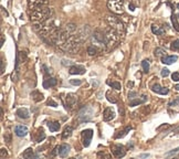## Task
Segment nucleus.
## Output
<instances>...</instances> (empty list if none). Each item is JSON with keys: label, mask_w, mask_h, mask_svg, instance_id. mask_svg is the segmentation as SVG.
I'll return each instance as SVG.
<instances>
[{"label": "nucleus", "mask_w": 179, "mask_h": 159, "mask_svg": "<svg viewBox=\"0 0 179 159\" xmlns=\"http://www.w3.org/2000/svg\"><path fill=\"white\" fill-rule=\"evenodd\" d=\"M54 16V10L52 8H49L47 6L39 7V8L32 10L31 14H30V18H31V21L34 24H41L42 22H44L46 20H48L49 18H51Z\"/></svg>", "instance_id": "nucleus-2"}, {"label": "nucleus", "mask_w": 179, "mask_h": 159, "mask_svg": "<svg viewBox=\"0 0 179 159\" xmlns=\"http://www.w3.org/2000/svg\"><path fill=\"white\" fill-rule=\"evenodd\" d=\"M107 8L115 14H122L124 12L123 0H107Z\"/></svg>", "instance_id": "nucleus-7"}, {"label": "nucleus", "mask_w": 179, "mask_h": 159, "mask_svg": "<svg viewBox=\"0 0 179 159\" xmlns=\"http://www.w3.org/2000/svg\"><path fill=\"white\" fill-rule=\"evenodd\" d=\"M112 151H113V155L116 157V158H122V157L125 156V153H126L125 148L122 145H115L113 147V149H112Z\"/></svg>", "instance_id": "nucleus-11"}, {"label": "nucleus", "mask_w": 179, "mask_h": 159, "mask_svg": "<svg viewBox=\"0 0 179 159\" xmlns=\"http://www.w3.org/2000/svg\"><path fill=\"white\" fill-rule=\"evenodd\" d=\"M31 96L32 98L34 99V102H40V101H42L43 99V95L40 93L39 91H34L31 93Z\"/></svg>", "instance_id": "nucleus-24"}, {"label": "nucleus", "mask_w": 179, "mask_h": 159, "mask_svg": "<svg viewBox=\"0 0 179 159\" xmlns=\"http://www.w3.org/2000/svg\"><path fill=\"white\" fill-rule=\"evenodd\" d=\"M155 55H156V57H165V55H166V51L164 50V49L158 48V49H156V50H155Z\"/></svg>", "instance_id": "nucleus-30"}, {"label": "nucleus", "mask_w": 179, "mask_h": 159, "mask_svg": "<svg viewBox=\"0 0 179 159\" xmlns=\"http://www.w3.org/2000/svg\"><path fill=\"white\" fill-rule=\"evenodd\" d=\"M49 3V0H29L28 6L30 10H34V9L39 8V7L47 6Z\"/></svg>", "instance_id": "nucleus-10"}, {"label": "nucleus", "mask_w": 179, "mask_h": 159, "mask_svg": "<svg viewBox=\"0 0 179 159\" xmlns=\"http://www.w3.org/2000/svg\"><path fill=\"white\" fill-rule=\"evenodd\" d=\"M39 33L40 35L46 40L48 43L51 44H55L57 39L59 37L60 33V21H58L55 18L51 17L48 20H46L44 22L39 24Z\"/></svg>", "instance_id": "nucleus-1"}, {"label": "nucleus", "mask_w": 179, "mask_h": 159, "mask_svg": "<svg viewBox=\"0 0 179 159\" xmlns=\"http://www.w3.org/2000/svg\"><path fill=\"white\" fill-rule=\"evenodd\" d=\"M170 49L173 51H179V40H175L173 43H171Z\"/></svg>", "instance_id": "nucleus-33"}, {"label": "nucleus", "mask_w": 179, "mask_h": 159, "mask_svg": "<svg viewBox=\"0 0 179 159\" xmlns=\"http://www.w3.org/2000/svg\"><path fill=\"white\" fill-rule=\"evenodd\" d=\"M140 158H146V157H149V153H143V155H140Z\"/></svg>", "instance_id": "nucleus-43"}, {"label": "nucleus", "mask_w": 179, "mask_h": 159, "mask_svg": "<svg viewBox=\"0 0 179 159\" xmlns=\"http://www.w3.org/2000/svg\"><path fill=\"white\" fill-rule=\"evenodd\" d=\"M92 46L99 49V51H106V39L104 30H96L91 34Z\"/></svg>", "instance_id": "nucleus-5"}, {"label": "nucleus", "mask_w": 179, "mask_h": 159, "mask_svg": "<svg viewBox=\"0 0 179 159\" xmlns=\"http://www.w3.org/2000/svg\"><path fill=\"white\" fill-rule=\"evenodd\" d=\"M105 21L108 24V27L111 29H113L118 35H121L122 38L125 35V27H124L123 22L117 17L112 16V14H107L105 17Z\"/></svg>", "instance_id": "nucleus-4"}, {"label": "nucleus", "mask_w": 179, "mask_h": 159, "mask_svg": "<svg viewBox=\"0 0 179 159\" xmlns=\"http://www.w3.org/2000/svg\"><path fill=\"white\" fill-rule=\"evenodd\" d=\"M58 84V80L54 79V77H48V79L44 80L43 82V87L44 88H49L52 87V86H55Z\"/></svg>", "instance_id": "nucleus-19"}, {"label": "nucleus", "mask_w": 179, "mask_h": 159, "mask_svg": "<svg viewBox=\"0 0 179 159\" xmlns=\"http://www.w3.org/2000/svg\"><path fill=\"white\" fill-rule=\"evenodd\" d=\"M107 84L110 86H111V87H113L114 90H116V91H119V90L122 88V85H121V83H118V82H110V81H108Z\"/></svg>", "instance_id": "nucleus-29"}, {"label": "nucleus", "mask_w": 179, "mask_h": 159, "mask_svg": "<svg viewBox=\"0 0 179 159\" xmlns=\"http://www.w3.org/2000/svg\"><path fill=\"white\" fill-rule=\"evenodd\" d=\"M69 151H70V146L66 145V144H63V145L59 146V156L64 158L69 155Z\"/></svg>", "instance_id": "nucleus-18"}, {"label": "nucleus", "mask_w": 179, "mask_h": 159, "mask_svg": "<svg viewBox=\"0 0 179 159\" xmlns=\"http://www.w3.org/2000/svg\"><path fill=\"white\" fill-rule=\"evenodd\" d=\"M23 158H33V157H39V155H34L33 150H32L31 148H28L24 153H23Z\"/></svg>", "instance_id": "nucleus-25"}, {"label": "nucleus", "mask_w": 179, "mask_h": 159, "mask_svg": "<svg viewBox=\"0 0 179 159\" xmlns=\"http://www.w3.org/2000/svg\"><path fill=\"white\" fill-rule=\"evenodd\" d=\"M99 52V49L96 48V46H90L88 48V53L90 54V55H95V54H97Z\"/></svg>", "instance_id": "nucleus-28"}, {"label": "nucleus", "mask_w": 179, "mask_h": 159, "mask_svg": "<svg viewBox=\"0 0 179 159\" xmlns=\"http://www.w3.org/2000/svg\"><path fill=\"white\" fill-rule=\"evenodd\" d=\"M151 91L155 92V93L157 94H162V95H166V94H168V92H169V90H168L167 87H162V86H160L159 84H154L153 86H151Z\"/></svg>", "instance_id": "nucleus-15"}, {"label": "nucleus", "mask_w": 179, "mask_h": 159, "mask_svg": "<svg viewBox=\"0 0 179 159\" xmlns=\"http://www.w3.org/2000/svg\"><path fill=\"white\" fill-rule=\"evenodd\" d=\"M131 129H132L131 126H128V127H126L125 129H124V131H119V134H117V135H116V138H121V137H124V136L126 135V134L128 133V131H131Z\"/></svg>", "instance_id": "nucleus-32"}, {"label": "nucleus", "mask_w": 179, "mask_h": 159, "mask_svg": "<svg viewBox=\"0 0 179 159\" xmlns=\"http://www.w3.org/2000/svg\"><path fill=\"white\" fill-rule=\"evenodd\" d=\"M171 79H173V81H175V82H178L179 81V73L178 72H175V73L171 74Z\"/></svg>", "instance_id": "nucleus-37"}, {"label": "nucleus", "mask_w": 179, "mask_h": 159, "mask_svg": "<svg viewBox=\"0 0 179 159\" xmlns=\"http://www.w3.org/2000/svg\"><path fill=\"white\" fill-rule=\"evenodd\" d=\"M142 66L145 73H148V72H149V61H148V60H144V61H143Z\"/></svg>", "instance_id": "nucleus-31"}, {"label": "nucleus", "mask_w": 179, "mask_h": 159, "mask_svg": "<svg viewBox=\"0 0 179 159\" xmlns=\"http://www.w3.org/2000/svg\"><path fill=\"white\" fill-rule=\"evenodd\" d=\"M72 131H73V128L72 127H70V126H69V127H65V129H64L62 133V138L63 139L69 138V137L72 135Z\"/></svg>", "instance_id": "nucleus-26"}, {"label": "nucleus", "mask_w": 179, "mask_h": 159, "mask_svg": "<svg viewBox=\"0 0 179 159\" xmlns=\"http://www.w3.org/2000/svg\"><path fill=\"white\" fill-rule=\"evenodd\" d=\"M136 95H137L136 92H131V93L128 94V97H129V98L133 99V98H135V96H136Z\"/></svg>", "instance_id": "nucleus-40"}, {"label": "nucleus", "mask_w": 179, "mask_h": 159, "mask_svg": "<svg viewBox=\"0 0 179 159\" xmlns=\"http://www.w3.org/2000/svg\"><path fill=\"white\" fill-rule=\"evenodd\" d=\"M47 104H48L49 106H52V107H57V106H58V104H57L55 102H54V101H53L52 98L48 99V102H47Z\"/></svg>", "instance_id": "nucleus-38"}, {"label": "nucleus", "mask_w": 179, "mask_h": 159, "mask_svg": "<svg viewBox=\"0 0 179 159\" xmlns=\"http://www.w3.org/2000/svg\"><path fill=\"white\" fill-rule=\"evenodd\" d=\"M5 156H7V151L5 148H2V149H1V158H3Z\"/></svg>", "instance_id": "nucleus-42"}, {"label": "nucleus", "mask_w": 179, "mask_h": 159, "mask_svg": "<svg viewBox=\"0 0 179 159\" xmlns=\"http://www.w3.org/2000/svg\"><path fill=\"white\" fill-rule=\"evenodd\" d=\"M147 101V96L146 95H143L140 98H133L129 102V106L134 107V106H137V105H140V104H144V103Z\"/></svg>", "instance_id": "nucleus-20"}, {"label": "nucleus", "mask_w": 179, "mask_h": 159, "mask_svg": "<svg viewBox=\"0 0 179 159\" xmlns=\"http://www.w3.org/2000/svg\"><path fill=\"white\" fill-rule=\"evenodd\" d=\"M94 116V109L91 107V106H85V107H83L81 111L77 113V117H76V120L77 123L80 124H82V123H86V122H90Z\"/></svg>", "instance_id": "nucleus-6"}, {"label": "nucleus", "mask_w": 179, "mask_h": 159, "mask_svg": "<svg viewBox=\"0 0 179 159\" xmlns=\"http://www.w3.org/2000/svg\"><path fill=\"white\" fill-rule=\"evenodd\" d=\"M173 88H175V90H177V91H179V84H176Z\"/></svg>", "instance_id": "nucleus-44"}, {"label": "nucleus", "mask_w": 179, "mask_h": 159, "mask_svg": "<svg viewBox=\"0 0 179 159\" xmlns=\"http://www.w3.org/2000/svg\"><path fill=\"white\" fill-rule=\"evenodd\" d=\"M104 30V34H105L106 39V51H111L114 48H116L118 46L119 40H121V35L114 31L113 29L108 27V29H103Z\"/></svg>", "instance_id": "nucleus-3"}, {"label": "nucleus", "mask_w": 179, "mask_h": 159, "mask_svg": "<svg viewBox=\"0 0 179 159\" xmlns=\"http://www.w3.org/2000/svg\"><path fill=\"white\" fill-rule=\"evenodd\" d=\"M106 98L108 99V102L113 103V104L117 103V95H116V94L112 93L111 91H108L107 93H106Z\"/></svg>", "instance_id": "nucleus-23"}, {"label": "nucleus", "mask_w": 179, "mask_h": 159, "mask_svg": "<svg viewBox=\"0 0 179 159\" xmlns=\"http://www.w3.org/2000/svg\"><path fill=\"white\" fill-rule=\"evenodd\" d=\"M171 21H173V28L176 29L177 31H179V23L177 21V17L175 14H173V17H171Z\"/></svg>", "instance_id": "nucleus-34"}, {"label": "nucleus", "mask_w": 179, "mask_h": 159, "mask_svg": "<svg viewBox=\"0 0 179 159\" xmlns=\"http://www.w3.org/2000/svg\"><path fill=\"white\" fill-rule=\"evenodd\" d=\"M85 68L83 65H73L70 68L69 73L72 74V75H82V74L85 73Z\"/></svg>", "instance_id": "nucleus-12"}, {"label": "nucleus", "mask_w": 179, "mask_h": 159, "mask_svg": "<svg viewBox=\"0 0 179 159\" xmlns=\"http://www.w3.org/2000/svg\"><path fill=\"white\" fill-rule=\"evenodd\" d=\"M179 153V147L176 148V149H173V150L169 151V153H166V156H173V155H175V153Z\"/></svg>", "instance_id": "nucleus-39"}, {"label": "nucleus", "mask_w": 179, "mask_h": 159, "mask_svg": "<svg viewBox=\"0 0 179 159\" xmlns=\"http://www.w3.org/2000/svg\"><path fill=\"white\" fill-rule=\"evenodd\" d=\"M16 114H17V116L21 119H27L30 117V113H29L28 109L24 107H21V108H19V109H17Z\"/></svg>", "instance_id": "nucleus-16"}, {"label": "nucleus", "mask_w": 179, "mask_h": 159, "mask_svg": "<svg viewBox=\"0 0 179 159\" xmlns=\"http://www.w3.org/2000/svg\"><path fill=\"white\" fill-rule=\"evenodd\" d=\"M76 103H77V95H75V94H73V93H70L65 96L64 105H65L66 108L72 109L74 106L76 105Z\"/></svg>", "instance_id": "nucleus-8"}, {"label": "nucleus", "mask_w": 179, "mask_h": 159, "mask_svg": "<svg viewBox=\"0 0 179 159\" xmlns=\"http://www.w3.org/2000/svg\"><path fill=\"white\" fill-rule=\"evenodd\" d=\"M169 74H170V72H169V70H168V68H162V76L167 77Z\"/></svg>", "instance_id": "nucleus-36"}, {"label": "nucleus", "mask_w": 179, "mask_h": 159, "mask_svg": "<svg viewBox=\"0 0 179 159\" xmlns=\"http://www.w3.org/2000/svg\"><path fill=\"white\" fill-rule=\"evenodd\" d=\"M179 103V96H178V98L176 99V101H173V102H171L170 104H169V106H175V105H177Z\"/></svg>", "instance_id": "nucleus-41"}, {"label": "nucleus", "mask_w": 179, "mask_h": 159, "mask_svg": "<svg viewBox=\"0 0 179 159\" xmlns=\"http://www.w3.org/2000/svg\"><path fill=\"white\" fill-rule=\"evenodd\" d=\"M70 83H71L72 85H81L82 81L81 80H70Z\"/></svg>", "instance_id": "nucleus-35"}, {"label": "nucleus", "mask_w": 179, "mask_h": 159, "mask_svg": "<svg viewBox=\"0 0 179 159\" xmlns=\"http://www.w3.org/2000/svg\"><path fill=\"white\" fill-rule=\"evenodd\" d=\"M92 137H93V131L92 129H84L82 131V142L84 147H88L92 142Z\"/></svg>", "instance_id": "nucleus-9"}, {"label": "nucleus", "mask_w": 179, "mask_h": 159, "mask_svg": "<svg viewBox=\"0 0 179 159\" xmlns=\"http://www.w3.org/2000/svg\"><path fill=\"white\" fill-rule=\"evenodd\" d=\"M44 138H46V134H44V131H43L42 128H40L39 131H38L37 137H35V142H42V140H43Z\"/></svg>", "instance_id": "nucleus-27"}, {"label": "nucleus", "mask_w": 179, "mask_h": 159, "mask_svg": "<svg viewBox=\"0 0 179 159\" xmlns=\"http://www.w3.org/2000/svg\"><path fill=\"white\" fill-rule=\"evenodd\" d=\"M14 134L17 135L18 137H24L28 134V127L23 125H18L14 128Z\"/></svg>", "instance_id": "nucleus-13"}, {"label": "nucleus", "mask_w": 179, "mask_h": 159, "mask_svg": "<svg viewBox=\"0 0 179 159\" xmlns=\"http://www.w3.org/2000/svg\"><path fill=\"white\" fill-rule=\"evenodd\" d=\"M151 31H153L154 34H156V35H162V34H165V29L162 28V27L156 26V24L151 26Z\"/></svg>", "instance_id": "nucleus-21"}, {"label": "nucleus", "mask_w": 179, "mask_h": 159, "mask_svg": "<svg viewBox=\"0 0 179 159\" xmlns=\"http://www.w3.org/2000/svg\"><path fill=\"white\" fill-rule=\"evenodd\" d=\"M114 117H115V112H114L111 107H107L105 111H104V113H103V119H104L105 122H110V120L114 119Z\"/></svg>", "instance_id": "nucleus-14"}, {"label": "nucleus", "mask_w": 179, "mask_h": 159, "mask_svg": "<svg viewBox=\"0 0 179 159\" xmlns=\"http://www.w3.org/2000/svg\"><path fill=\"white\" fill-rule=\"evenodd\" d=\"M48 127L51 131H58L61 127L59 122H49L48 123Z\"/></svg>", "instance_id": "nucleus-22"}, {"label": "nucleus", "mask_w": 179, "mask_h": 159, "mask_svg": "<svg viewBox=\"0 0 179 159\" xmlns=\"http://www.w3.org/2000/svg\"><path fill=\"white\" fill-rule=\"evenodd\" d=\"M178 60V57L177 55H165V57H162V62L164 63V64H167V65H169V64H173V63H175Z\"/></svg>", "instance_id": "nucleus-17"}]
</instances>
